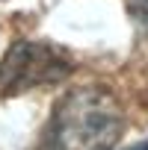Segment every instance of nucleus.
I'll list each match as a JSON object with an SVG mask.
<instances>
[{"label":"nucleus","mask_w":148,"mask_h":150,"mask_svg":"<svg viewBox=\"0 0 148 150\" xmlns=\"http://www.w3.org/2000/svg\"><path fill=\"white\" fill-rule=\"evenodd\" d=\"M121 135V115L98 88L71 91L53 112L47 150H113Z\"/></svg>","instance_id":"1"},{"label":"nucleus","mask_w":148,"mask_h":150,"mask_svg":"<svg viewBox=\"0 0 148 150\" xmlns=\"http://www.w3.org/2000/svg\"><path fill=\"white\" fill-rule=\"evenodd\" d=\"M124 150H148V138L139 141V144H133V147H124Z\"/></svg>","instance_id":"4"},{"label":"nucleus","mask_w":148,"mask_h":150,"mask_svg":"<svg viewBox=\"0 0 148 150\" xmlns=\"http://www.w3.org/2000/svg\"><path fill=\"white\" fill-rule=\"evenodd\" d=\"M130 15L142 30H148V0H130Z\"/></svg>","instance_id":"3"},{"label":"nucleus","mask_w":148,"mask_h":150,"mask_svg":"<svg viewBox=\"0 0 148 150\" xmlns=\"http://www.w3.org/2000/svg\"><path fill=\"white\" fill-rule=\"evenodd\" d=\"M71 71V65L50 47L33 44V41H18L9 47L6 59L0 62V94L12 97L27 88L56 83Z\"/></svg>","instance_id":"2"}]
</instances>
